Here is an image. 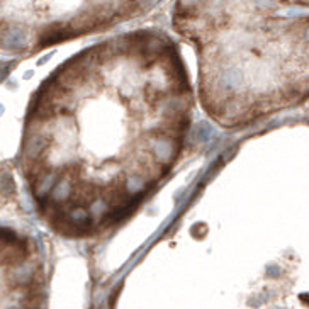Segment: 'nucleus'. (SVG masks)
<instances>
[{
    "label": "nucleus",
    "instance_id": "obj_1",
    "mask_svg": "<svg viewBox=\"0 0 309 309\" xmlns=\"http://www.w3.org/2000/svg\"><path fill=\"white\" fill-rule=\"evenodd\" d=\"M0 189L5 190V192H12V190H14L12 179H10L9 175H5V177H2V179H0Z\"/></svg>",
    "mask_w": 309,
    "mask_h": 309
}]
</instances>
